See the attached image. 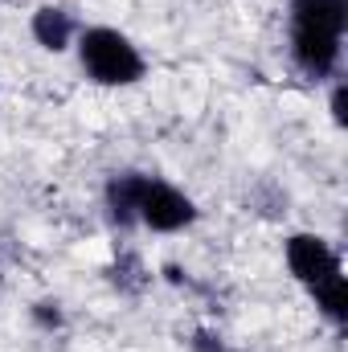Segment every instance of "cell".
Wrapping results in <instances>:
<instances>
[{"label":"cell","instance_id":"6da1fadb","mask_svg":"<svg viewBox=\"0 0 348 352\" xmlns=\"http://www.w3.org/2000/svg\"><path fill=\"white\" fill-rule=\"evenodd\" d=\"M107 209L115 226L144 221L156 234H176L197 221V205L168 180L144 173H119L107 180Z\"/></svg>","mask_w":348,"mask_h":352},{"label":"cell","instance_id":"7a4b0ae2","mask_svg":"<svg viewBox=\"0 0 348 352\" xmlns=\"http://www.w3.org/2000/svg\"><path fill=\"white\" fill-rule=\"evenodd\" d=\"M348 0H291V58L303 78L324 82L340 66Z\"/></svg>","mask_w":348,"mask_h":352},{"label":"cell","instance_id":"3957f363","mask_svg":"<svg viewBox=\"0 0 348 352\" xmlns=\"http://www.w3.org/2000/svg\"><path fill=\"white\" fill-rule=\"evenodd\" d=\"M78 62H83L87 78L98 87H131L148 70L135 41L111 25H94V29L78 33Z\"/></svg>","mask_w":348,"mask_h":352},{"label":"cell","instance_id":"277c9868","mask_svg":"<svg viewBox=\"0 0 348 352\" xmlns=\"http://www.w3.org/2000/svg\"><path fill=\"white\" fill-rule=\"evenodd\" d=\"M287 266H291V274L312 291L316 283L340 274V254H336L332 242L320 238V234H291V238H287Z\"/></svg>","mask_w":348,"mask_h":352},{"label":"cell","instance_id":"5b68a950","mask_svg":"<svg viewBox=\"0 0 348 352\" xmlns=\"http://www.w3.org/2000/svg\"><path fill=\"white\" fill-rule=\"evenodd\" d=\"M33 37H37V45H41V50L62 54V50H70V41L78 37V25H74V16H70L66 8L45 4V8H37V12H33Z\"/></svg>","mask_w":348,"mask_h":352},{"label":"cell","instance_id":"8992f818","mask_svg":"<svg viewBox=\"0 0 348 352\" xmlns=\"http://www.w3.org/2000/svg\"><path fill=\"white\" fill-rule=\"evenodd\" d=\"M312 299H316L320 316H324V320H328L332 328H345V320H348V291H345V274H332V278L316 283V287H312Z\"/></svg>","mask_w":348,"mask_h":352},{"label":"cell","instance_id":"52a82bcc","mask_svg":"<svg viewBox=\"0 0 348 352\" xmlns=\"http://www.w3.org/2000/svg\"><path fill=\"white\" fill-rule=\"evenodd\" d=\"M33 316H37V324H45V328H58V324H62L58 303H37V307H33Z\"/></svg>","mask_w":348,"mask_h":352},{"label":"cell","instance_id":"ba28073f","mask_svg":"<svg viewBox=\"0 0 348 352\" xmlns=\"http://www.w3.org/2000/svg\"><path fill=\"white\" fill-rule=\"evenodd\" d=\"M193 349H197V352H226V349H221V336H213V332H197Z\"/></svg>","mask_w":348,"mask_h":352},{"label":"cell","instance_id":"9c48e42d","mask_svg":"<svg viewBox=\"0 0 348 352\" xmlns=\"http://www.w3.org/2000/svg\"><path fill=\"white\" fill-rule=\"evenodd\" d=\"M332 119H336V123H340V127H345V82H336V87H332Z\"/></svg>","mask_w":348,"mask_h":352}]
</instances>
